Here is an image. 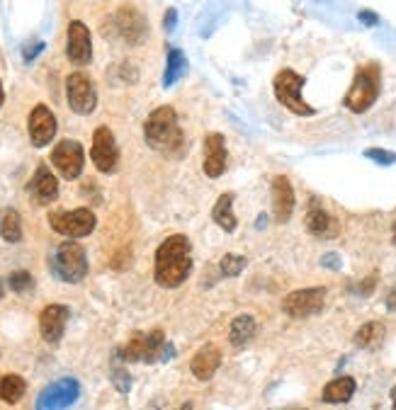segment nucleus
<instances>
[{
	"instance_id": "obj_1",
	"label": "nucleus",
	"mask_w": 396,
	"mask_h": 410,
	"mask_svg": "<svg viewBox=\"0 0 396 410\" xmlns=\"http://www.w3.org/2000/svg\"><path fill=\"white\" fill-rule=\"evenodd\" d=\"M192 246H190V238L183 233H175L168 236L156 250V269H153V277L156 284H160L163 289H175L190 277L192 272Z\"/></svg>"
},
{
	"instance_id": "obj_2",
	"label": "nucleus",
	"mask_w": 396,
	"mask_h": 410,
	"mask_svg": "<svg viewBox=\"0 0 396 410\" xmlns=\"http://www.w3.org/2000/svg\"><path fill=\"white\" fill-rule=\"evenodd\" d=\"M144 139H146L148 148H153L156 153L178 158L185 148V134L178 124L175 109L168 104L153 109L144 124Z\"/></svg>"
},
{
	"instance_id": "obj_3",
	"label": "nucleus",
	"mask_w": 396,
	"mask_h": 410,
	"mask_svg": "<svg viewBox=\"0 0 396 410\" xmlns=\"http://www.w3.org/2000/svg\"><path fill=\"white\" fill-rule=\"evenodd\" d=\"M379 88H382V71L377 63H365L355 73V81L350 85V90L345 93L343 104L355 114H363L377 102Z\"/></svg>"
},
{
	"instance_id": "obj_4",
	"label": "nucleus",
	"mask_w": 396,
	"mask_h": 410,
	"mask_svg": "<svg viewBox=\"0 0 396 410\" xmlns=\"http://www.w3.org/2000/svg\"><path fill=\"white\" fill-rule=\"evenodd\" d=\"M302 88H304V76H299L292 68H282L273 81L275 97H277V102L284 109H289L292 114H299V117H312V114H317V109L309 102H304Z\"/></svg>"
},
{
	"instance_id": "obj_5",
	"label": "nucleus",
	"mask_w": 396,
	"mask_h": 410,
	"mask_svg": "<svg viewBox=\"0 0 396 410\" xmlns=\"http://www.w3.org/2000/svg\"><path fill=\"white\" fill-rule=\"evenodd\" d=\"M52 269L59 279H63L68 284H78L80 279H85V274H88V258H85L83 246L73 241V238L63 241L52 258Z\"/></svg>"
},
{
	"instance_id": "obj_6",
	"label": "nucleus",
	"mask_w": 396,
	"mask_h": 410,
	"mask_svg": "<svg viewBox=\"0 0 396 410\" xmlns=\"http://www.w3.org/2000/svg\"><path fill=\"white\" fill-rule=\"evenodd\" d=\"M49 226L66 238H85L95 231L98 219L90 209H76V212H52L49 214Z\"/></svg>"
},
{
	"instance_id": "obj_7",
	"label": "nucleus",
	"mask_w": 396,
	"mask_h": 410,
	"mask_svg": "<svg viewBox=\"0 0 396 410\" xmlns=\"http://www.w3.org/2000/svg\"><path fill=\"white\" fill-rule=\"evenodd\" d=\"M78 396L80 384L76 379H59V381L49 384L47 388H42V393L37 396V410H66L78 401Z\"/></svg>"
},
{
	"instance_id": "obj_8",
	"label": "nucleus",
	"mask_w": 396,
	"mask_h": 410,
	"mask_svg": "<svg viewBox=\"0 0 396 410\" xmlns=\"http://www.w3.org/2000/svg\"><path fill=\"white\" fill-rule=\"evenodd\" d=\"M326 303V289L312 287V289H297V292L287 294L282 301V311L292 318H309L319 313Z\"/></svg>"
},
{
	"instance_id": "obj_9",
	"label": "nucleus",
	"mask_w": 396,
	"mask_h": 410,
	"mask_svg": "<svg viewBox=\"0 0 396 410\" xmlns=\"http://www.w3.org/2000/svg\"><path fill=\"white\" fill-rule=\"evenodd\" d=\"M66 95H68V104L76 114H93L98 107V93H95V85L85 73H71L66 78Z\"/></svg>"
},
{
	"instance_id": "obj_10",
	"label": "nucleus",
	"mask_w": 396,
	"mask_h": 410,
	"mask_svg": "<svg viewBox=\"0 0 396 410\" xmlns=\"http://www.w3.org/2000/svg\"><path fill=\"white\" fill-rule=\"evenodd\" d=\"M90 158H93L95 168L100 173H114L119 165V148L114 141V134L109 132V127H98L93 134V148H90Z\"/></svg>"
},
{
	"instance_id": "obj_11",
	"label": "nucleus",
	"mask_w": 396,
	"mask_h": 410,
	"mask_svg": "<svg viewBox=\"0 0 396 410\" xmlns=\"http://www.w3.org/2000/svg\"><path fill=\"white\" fill-rule=\"evenodd\" d=\"M52 163L54 168L59 170L63 180H76L83 173L85 165V153L83 146L73 139H63V141L56 143V148L52 151Z\"/></svg>"
},
{
	"instance_id": "obj_12",
	"label": "nucleus",
	"mask_w": 396,
	"mask_h": 410,
	"mask_svg": "<svg viewBox=\"0 0 396 410\" xmlns=\"http://www.w3.org/2000/svg\"><path fill=\"white\" fill-rule=\"evenodd\" d=\"M66 56L76 66H88L93 58V39H90V29L85 27L80 19H73L68 24L66 37Z\"/></svg>"
},
{
	"instance_id": "obj_13",
	"label": "nucleus",
	"mask_w": 396,
	"mask_h": 410,
	"mask_svg": "<svg viewBox=\"0 0 396 410\" xmlns=\"http://www.w3.org/2000/svg\"><path fill=\"white\" fill-rule=\"evenodd\" d=\"M29 141L34 148H44L47 143H52V139L56 136V117L47 104H37L29 112Z\"/></svg>"
},
{
	"instance_id": "obj_14",
	"label": "nucleus",
	"mask_w": 396,
	"mask_h": 410,
	"mask_svg": "<svg viewBox=\"0 0 396 410\" xmlns=\"http://www.w3.org/2000/svg\"><path fill=\"white\" fill-rule=\"evenodd\" d=\"M114 27L122 34L124 42H129V44H142L148 32L144 15L139 13L137 8H132V5H124V8H119L117 13H114Z\"/></svg>"
},
{
	"instance_id": "obj_15",
	"label": "nucleus",
	"mask_w": 396,
	"mask_h": 410,
	"mask_svg": "<svg viewBox=\"0 0 396 410\" xmlns=\"http://www.w3.org/2000/svg\"><path fill=\"white\" fill-rule=\"evenodd\" d=\"M202 170L207 178L217 180L227 170V139L222 134H209L204 139V163Z\"/></svg>"
},
{
	"instance_id": "obj_16",
	"label": "nucleus",
	"mask_w": 396,
	"mask_h": 410,
	"mask_svg": "<svg viewBox=\"0 0 396 410\" xmlns=\"http://www.w3.org/2000/svg\"><path fill=\"white\" fill-rule=\"evenodd\" d=\"M27 189H29V194H32V199L39 204V207H47V204L56 202V197H59V180H56V175H54L52 170L47 168V165L39 163L37 173H34L32 180H29Z\"/></svg>"
},
{
	"instance_id": "obj_17",
	"label": "nucleus",
	"mask_w": 396,
	"mask_h": 410,
	"mask_svg": "<svg viewBox=\"0 0 396 410\" xmlns=\"http://www.w3.org/2000/svg\"><path fill=\"white\" fill-rule=\"evenodd\" d=\"M68 308L61 306V303H52L47 306L42 313H39V333L47 342L56 345L59 340L63 338V330H66V321H68Z\"/></svg>"
},
{
	"instance_id": "obj_18",
	"label": "nucleus",
	"mask_w": 396,
	"mask_h": 410,
	"mask_svg": "<svg viewBox=\"0 0 396 410\" xmlns=\"http://www.w3.org/2000/svg\"><path fill=\"white\" fill-rule=\"evenodd\" d=\"M273 212L277 223L289 221V216L294 212V187L289 182V178H284V175H277L273 180Z\"/></svg>"
},
{
	"instance_id": "obj_19",
	"label": "nucleus",
	"mask_w": 396,
	"mask_h": 410,
	"mask_svg": "<svg viewBox=\"0 0 396 410\" xmlns=\"http://www.w3.org/2000/svg\"><path fill=\"white\" fill-rule=\"evenodd\" d=\"M304 226H307V231L312 233V236L323 238V241L335 238L338 236V231H340L338 221H335V219L330 216L323 207H319V204H312V207H309L307 219H304Z\"/></svg>"
},
{
	"instance_id": "obj_20",
	"label": "nucleus",
	"mask_w": 396,
	"mask_h": 410,
	"mask_svg": "<svg viewBox=\"0 0 396 410\" xmlns=\"http://www.w3.org/2000/svg\"><path fill=\"white\" fill-rule=\"evenodd\" d=\"M219 364H222V352H219L217 345H204V347L197 349V354L190 362V369L192 374L199 379V381H207L217 374Z\"/></svg>"
},
{
	"instance_id": "obj_21",
	"label": "nucleus",
	"mask_w": 396,
	"mask_h": 410,
	"mask_svg": "<svg viewBox=\"0 0 396 410\" xmlns=\"http://www.w3.org/2000/svg\"><path fill=\"white\" fill-rule=\"evenodd\" d=\"M355 388H358V384H355L353 377H338L326 384L321 398H323V403H330V406H340V403H348L353 398Z\"/></svg>"
},
{
	"instance_id": "obj_22",
	"label": "nucleus",
	"mask_w": 396,
	"mask_h": 410,
	"mask_svg": "<svg viewBox=\"0 0 396 410\" xmlns=\"http://www.w3.org/2000/svg\"><path fill=\"white\" fill-rule=\"evenodd\" d=\"M255 333H258V323H255V318L250 316V313H243V316H236L231 321V328H229V342H231V347H243V345H248L250 340L255 338Z\"/></svg>"
},
{
	"instance_id": "obj_23",
	"label": "nucleus",
	"mask_w": 396,
	"mask_h": 410,
	"mask_svg": "<svg viewBox=\"0 0 396 410\" xmlns=\"http://www.w3.org/2000/svg\"><path fill=\"white\" fill-rule=\"evenodd\" d=\"M188 71V58L180 49L170 47L168 49V58H165V71H163V88H173L180 78Z\"/></svg>"
},
{
	"instance_id": "obj_24",
	"label": "nucleus",
	"mask_w": 396,
	"mask_h": 410,
	"mask_svg": "<svg viewBox=\"0 0 396 410\" xmlns=\"http://www.w3.org/2000/svg\"><path fill=\"white\" fill-rule=\"evenodd\" d=\"M212 219L217 226H222L227 233L236 231V214H234V194H222L214 204Z\"/></svg>"
},
{
	"instance_id": "obj_25",
	"label": "nucleus",
	"mask_w": 396,
	"mask_h": 410,
	"mask_svg": "<svg viewBox=\"0 0 396 410\" xmlns=\"http://www.w3.org/2000/svg\"><path fill=\"white\" fill-rule=\"evenodd\" d=\"M0 236L8 243L22 241V219L15 209H3V214H0Z\"/></svg>"
},
{
	"instance_id": "obj_26",
	"label": "nucleus",
	"mask_w": 396,
	"mask_h": 410,
	"mask_svg": "<svg viewBox=\"0 0 396 410\" xmlns=\"http://www.w3.org/2000/svg\"><path fill=\"white\" fill-rule=\"evenodd\" d=\"M24 391H27V384H24V379L20 374H8V377L0 379V398L5 403H10V406L22 401Z\"/></svg>"
},
{
	"instance_id": "obj_27",
	"label": "nucleus",
	"mask_w": 396,
	"mask_h": 410,
	"mask_svg": "<svg viewBox=\"0 0 396 410\" xmlns=\"http://www.w3.org/2000/svg\"><path fill=\"white\" fill-rule=\"evenodd\" d=\"M384 338V326L377 321H370V323H363V328L355 333V345L358 347H374V345H379Z\"/></svg>"
},
{
	"instance_id": "obj_28",
	"label": "nucleus",
	"mask_w": 396,
	"mask_h": 410,
	"mask_svg": "<svg viewBox=\"0 0 396 410\" xmlns=\"http://www.w3.org/2000/svg\"><path fill=\"white\" fill-rule=\"evenodd\" d=\"M119 357L124 362H144V357H146V333H134L132 340L119 349Z\"/></svg>"
},
{
	"instance_id": "obj_29",
	"label": "nucleus",
	"mask_w": 396,
	"mask_h": 410,
	"mask_svg": "<svg viewBox=\"0 0 396 410\" xmlns=\"http://www.w3.org/2000/svg\"><path fill=\"white\" fill-rule=\"evenodd\" d=\"M219 269H222L224 277H238V274L245 269V258L234 255V253H227L222 260H219Z\"/></svg>"
},
{
	"instance_id": "obj_30",
	"label": "nucleus",
	"mask_w": 396,
	"mask_h": 410,
	"mask_svg": "<svg viewBox=\"0 0 396 410\" xmlns=\"http://www.w3.org/2000/svg\"><path fill=\"white\" fill-rule=\"evenodd\" d=\"M8 287L13 289V292L22 294V292H29V289L34 287V279L29 272H24V269H17V272H13L8 277Z\"/></svg>"
},
{
	"instance_id": "obj_31",
	"label": "nucleus",
	"mask_w": 396,
	"mask_h": 410,
	"mask_svg": "<svg viewBox=\"0 0 396 410\" xmlns=\"http://www.w3.org/2000/svg\"><path fill=\"white\" fill-rule=\"evenodd\" d=\"M112 384L119 393H129V388H132V377H129V372L124 367H114L112 369Z\"/></svg>"
},
{
	"instance_id": "obj_32",
	"label": "nucleus",
	"mask_w": 396,
	"mask_h": 410,
	"mask_svg": "<svg viewBox=\"0 0 396 410\" xmlns=\"http://www.w3.org/2000/svg\"><path fill=\"white\" fill-rule=\"evenodd\" d=\"M365 156L372 158V161H377L379 165L396 163V156H392V153H387V151H382V148H367V151H365Z\"/></svg>"
},
{
	"instance_id": "obj_33",
	"label": "nucleus",
	"mask_w": 396,
	"mask_h": 410,
	"mask_svg": "<svg viewBox=\"0 0 396 410\" xmlns=\"http://www.w3.org/2000/svg\"><path fill=\"white\" fill-rule=\"evenodd\" d=\"M42 52H44V42H34V44H29V47H24L22 56H24V61L29 63V61H34Z\"/></svg>"
},
{
	"instance_id": "obj_34",
	"label": "nucleus",
	"mask_w": 396,
	"mask_h": 410,
	"mask_svg": "<svg viewBox=\"0 0 396 410\" xmlns=\"http://www.w3.org/2000/svg\"><path fill=\"white\" fill-rule=\"evenodd\" d=\"M175 22H178V10H173V8H170L168 13H165L163 27L168 29V32H173V29H175Z\"/></svg>"
},
{
	"instance_id": "obj_35",
	"label": "nucleus",
	"mask_w": 396,
	"mask_h": 410,
	"mask_svg": "<svg viewBox=\"0 0 396 410\" xmlns=\"http://www.w3.org/2000/svg\"><path fill=\"white\" fill-rule=\"evenodd\" d=\"M358 17H360V22H363V24H377L379 22V17L372 13V10H360Z\"/></svg>"
},
{
	"instance_id": "obj_36",
	"label": "nucleus",
	"mask_w": 396,
	"mask_h": 410,
	"mask_svg": "<svg viewBox=\"0 0 396 410\" xmlns=\"http://www.w3.org/2000/svg\"><path fill=\"white\" fill-rule=\"evenodd\" d=\"M372 292H374V277H370V279H365V282H363L360 294H365V297H367V294H372Z\"/></svg>"
},
{
	"instance_id": "obj_37",
	"label": "nucleus",
	"mask_w": 396,
	"mask_h": 410,
	"mask_svg": "<svg viewBox=\"0 0 396 410\" xmlns=\"http://www.w3.org/2000/svg\"><path fill=\"white\" fill-rule=\"evenodd\" d=\"M392 410H396V386L392 388Z\"/></svg>"
},
{
	"instance_id": "obj_38",
	"label": "nucleus",
	"mask_w": 396,
	"mask_h": 410,
	"mask_svg": "<svg viewBox=\"0 0 396 410\" xmlns=\"http://www.w3.org/2000/svg\"><path fill=\"white\" fill-rule=\"evenodd\" d=\"M392 243L396 246V221H394V226H392Z\"/></svg>"
},
{
	"instance_id": "obj_39",
	"label": "nucleus",
	"mask_w": 396,
	"mask_h": 410,
	"mask_svg": "<svg viewBox=\"0 0 396 410\" xmlns=\"http://www.w3.org/2000/svg\"><path fill=\"white\" fill-rule=\"evenodd\" d=\"M178 410H192V403H183V406H180Z\"/></svg>"
},
{
	"instance_id": "obj_40",
	"label": "nucleus",
	"mask_w": 396,
	"mask_h": 410,
	"mask_svg": "<svg viewBox=\"0 0 396 410\" xmlns=\"http://www.w3.org/2000/svg\"><path fill=\"white\" fill-rule=\"evenodd\" d=\"M3 100H5V93H3V83H0V107H3Z\"/></svg>"
},
{
	"instance_id": "obj_41",
	"label": "nucleus",
	"mask_w": 396,
	"mask_h": 410,
	"mask_svg": "<svg viewBox=\"0 0 396 410\" xmlns=\"http://www.w3.org/2000/svg\"><path fill=\"white\" fill-rule=\"evenodd\" d=\"M389 301H392V308H396V294H394L392 299H389Z\"/></svg>"
},
{
	"instance_id": "obj_42",
	"label": "nucleus",
	"mask_w": 396,
	"mask_h": 410,
	"mask_svg": "<svg viewBox=\"0 0 396 410\" xmlns=\"http://www.w3.org/2000/svg\"><path fill=\"white\" fill-rule=\"evenodd\" d=\"M0 297H3V282H0Z\"/></svg>"
}]
</instances>
